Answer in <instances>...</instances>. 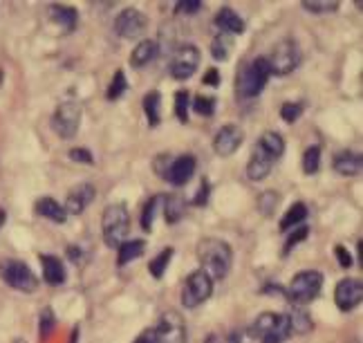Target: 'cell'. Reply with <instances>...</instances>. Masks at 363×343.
I'll use <instances>...</instances> for the list:
<instances>
[{"mask_svg":"<svg viewBox=\"0 0 363 343\" xmlns=\"http://www.w3.org/2000/svg\"><path fill=\"white\" fill-rule=\"evenodd\" d=\"M307 236H310V229H307L305 225H301V227H296V231L294 233H291V236L287 238V242H285V249H283V254L287 256L291 249H294V247L296 244H301Z\"/></svg>","mask_w":363,"mask_h":343,"instance_id":"b9f144b4","label":"cell"},{"mask_svg":"<svg viewBox=\"0 0 363 343\" xmlns=\"http://www.w3.org/2000/svg\"><path fill=\"white\" fill-rule=\"evenodd\" d=\"M202 9V0H179L175 5V13H198Z\"/></svg>","mask_w":363,"mask_h":343,"instance_id":"ee69618b","label":"cell"},{"mask_svg":"<svg viewBox=\"0 0 363 343\" xmlns=\"http://www.w3.org/2000/svg\"><path fill=\"white\" fill-rule=\"evenodd\" d=\"M144 113L150 126H157L162 121V94L157 90H150L144 97Z\"/></svg>","mask_w":363,"mask_h":343,"instance_id":"484cf974","label":"cell"},{"mask_svg":"<svg viewBox=\"0 0 363 343\" xmlns=\"http://www.w3.org/2000/svg\"><path fill=\"white\" fill-rule=\"evenodd\" d=\"M173 254H175V249L173 247H166V249H162L155 258L150 260V265H148V271H150V276L155 279V281H160L164 274H166V267L171 265V260H173Z\"/></svg>","mask_w":363,"mask_h":343,"instance_id":"f1b7e54d","label":"cell"},{"mask_svg":"<svg viewBox=\"0 0 363 343\" xmlns=\"http://www.w3.org/2000/svg\"><path fill=\"white\" fill-rule=\"evenodd\" d=\"M278 202H281V196H278L276 191H264L258 198V211L262 215H272L278 207Z\"/></svg>","mask_w":363,"mask_h":343,"instance_id":"d590c367","label":"cell"},{"mask_svg":"<svg viewBox=\"0 0 363 343\" xmlns=\"http://www.w3.org/2000/svg\"><path fill=\"white\" fill-rule=\"evenodd\" d=\"M200 67V50L195 45H182L171 59V77L177 81H186L191 79Z\"/></svg>","mask_w":363,"mask_h":343,"instance_id":"30bf717a","label":"cell"},{"mask_svg":"<svg viewBox=\"0 0 363 343\" xmlns=\"http://www.w3.org/2000/svg\"><path fill=\"white\" fill-rule=\"evenodd\" d=\"M198 260L200 269L211 281H225L233 265L231 244L220 238H202L198 242Z\"/></svg>","mask_w":363,"mask_h":343,"instance_id":"6da1fadb","label":"cell"},{"mask_svg":"<svg viewBox=\"0 0 363 343\" xmlns=\"http://www.w3.org/2000/svg\"><path fill=\"white\" fill-rule=\"evenodd\" d=\"M0 279L23 294H32L38 287L36 274L30 269V265L23 263V260H3V263H0Z\"/></svg>","mask_w":363,"mask_h":343,"instance_id":"52a82bcc","label":"cell"},{"mask_svg":"<svg viewBox=\"0 0 363 343\" xmlns=\"http://www.w3.org/2000/svg\"><path fill=\"white\" fill-rule=\"evenodd\" d=\"M77 337H79V330L74 327V332H72V339H69V343H77Z\"/></svg>","mask_w":363,"mask_h":343,"instance_id":"816d5d0a","label":"cell"},{"mask_svg":"<svg viewBox=\"0 0 363 343\" xmlns=\"http://www.w3.org/2000/svg\"><path fill=\"white\" fill-rule=\"evenodd\" d=\"M148 30V18H146V13L144 11H139V9H123L117 21H115V32L125 38V40H135V38H142L144 32Z\"/></svg>","mask_w":363,"mask_h":343,"instance_id":"8fae6325","label":"cell"},{"mask_svg":"<svg viewBox=\"0 0 363 343\" xmlns=\"http://www.w3.org/2000/svg\"><path fill=\"white\" fill-rule=\"evenodd\" d=\"M125 90H128V81H125V74L121 70H117L113 77V84H110V88H108V99L110 101L121 99Z\"/></svg>","mask_w":363,"mask_h":343,"instance_id":"74e56055","label":"cell"},{"mask_svg":"<svg viewBox=\"0 0 363 343\" xmlns=\"http://www.w3.org/2000/svg\"><path fill=\"white\" fill-rule=\"evenodd\" d=\"M40 265H43V279L50 285H63L65 283V267L61 263L59 256H52V254H43L40 256Z\"/></svg>","mask_w":363,"mask_h":343,"instance_id":"44dd1931","label":"cell"},{"mask_svg":"<svg viewBox=\"0 0 363 343\" xmlns=\"http://www.w3.org/2000/svg\"><path fill=\"white\" fill-rule=\"evenodd\" d=\"M162 200H164V196H155V198H150L146 202L144 213H142V229L144 231H152V223H155V215H157V209H160Z\"/></svg>","mask_w":363,"mask_h":343,"instance_id":"836d02e7","label":"cell"},{"mask_svg":"<svg viewBox=\"0 0 363 343\" xmlns=\"http://www.w3.org/2000/svg\"><path fill=\"white\" fill-rule=\"evenodd\" d=\"M81 119H83V108L77 101H63L57 106L52 117V128L57 133L61 140H72V137L79 133L81 126Z\"/></svg>","mask_w":363,"mask_h":343,"instance_id":"ba28073f","label":"cell"},{"mask_svg":"<svg viewBox=\"0 0 363 343\" xmlns=\"http://www.w3.org/2000/svg\"><path fill=\"white\" fill-rule=\"evenodd\" d=\"M195 173V157L193 155H179L171 162L169 173H166V180L175 186H184Z\"/></svg>","mask_w":363,"mask_h":343,"instance_id":"2e32d148","label":"cell"},{"mask_svg":"<svg viewBox=\"0 0 363 343\" xmlns=\"http://www.w3.org/2000/svg\"><path fill=\"white\" fill-rule=\"evenodd\" d=\"M67 256H69V260H72L74 265H83V263H86V252H83L81 247H77V244H69L67 247Z\"/></svg>","mask_w":363,"mask_h":343,"instance_id":"7dc6e473","label":"cell"},{"mask_svg":"<svg viewBox=\"0 0 363 343\" xmlns=\"http://www.w3.org/2000/svg\"><path fill=\"white\" fill-rule=\"evenodd\" d=\"M303 9L312 13H330L339 9V0H303Z\"/></svg>","mask_w":363,"mask_h":343,"instance_id":"e575fe53","label":"cell"},{"mask_svg":"<svg viewBox=\"0 0 363 343\" xmlns=\"http://www.w3.org/2000/svg\"><path fill=\"white\" fill-rule=\"evenodd\" d=\"M272 72L264 57H256L254 61H249L245 65H240L238 70V79H235V92L245 99H254L264 90L267 86Z\"/></svg>","mask_w":363,"mask_h":343,"instance_id":"3957f363","label":"cell"},{"mask_svg":"<svg viewBox=\"0 0 363 343\" xmlns=\"http://www.w3.org/2000/svg\"><path fill=\"white\" fill-rule=\"evenodd\" d=\"M5 218H7V215H5V211H3V209H0V227H3V225H5Z\"/></svg>","mask_w":363,"mask_h":343,"instance_id":"f907efd6","label":"cell"},{"mask_svg":"<svg viewBox=\"0 0 363 343\" xmlns=\"http://www.w3.org/2000/svg\"><path fill=\"white\" fill-rule=\"evenodd\" d=\"M213 294V281L206 276L202 269L193 271L184 283V290H182V305L193 310L202 303H206Z\"/></svg>","mask_w":363,"mask_h":343,"instance_id":"9c48e42d","label":"cell"},{"mask_svg":"<svg viewBox=\"0 0 363 343\" xmlns=\"http://www.w3.org/2000/svg\"><path fill=\"white\" fill-rule=\"evenodd\" d=\"M202 84L204 86H220V72L216 70V67H211V70H206V74H204V79H202Z\"/></svg>","mask_w":363,"mask_h":343,"instance_id":"c3c4849f","label":"cell"},{"mask_svg":"<svg viewBox=\"0 0 363 343\" xmlns=\"http://www.w3.org/2000/svg\"><path fill=\"white\" fill-rule=\"evenodd\" d=\"M320 169V146H307L303 153V173L314 175Z\"/></svg>","mask_w":363,"mask_h":343,"instance_id":"1f68e13d","label":"cell"},{"mask_svg":"<svg viewBox=\"0 0 363 343\" xmlns=\"http://www.w3.org/2000/svg\"><path fill=\"white\" fill-rule=\"evenodd\" d=\"M157 52H160V43L157 40H152V38H144V40H139V43L135 45L133 54H130V65L133 67H146L148 63H152L157 59Z\"/></svg>","mask_w":363,"mask_h":343,"instance_id":"ac0fdd59","label":"cell"},{"mask_svg":"<svg viewBox=\"0 0 363 343\" xmlns=\"http://www.w3.org/2000/svg\"><path fill=\"white\" fill-rule=\"evenodd\" d=\"M216 27L222 32V34H242L247 30V23L242 16H238L231 7H222L218 13H216Z\"/></svg>","mask_w":363,"mask_h":343,"instance_id":"e0dca14e","label":"cell"},{"mask_svg":"<svg viewBox=\"0 0 363 343\" xmlns=\"http://www.w3.org/2000/svg\"><path fill=\"white\" fill-rule=\"evenodd\" d=\"M54 323H57V321H54V312L50 308H45L43 312H40V317H38V337H40V341H45L52 334Z\"/></svg>","mask_w":363,"mask_h":343,"instance_id":"ab89813d","label":"cell"},{"mask_svg":"<svg viewBox=\"0 0 363 343\" xmlns=\"http://www.w3.org/2000/svg\"><path fill=\"white\" fill-rule=\"evenodd\" d=\"M146 252V242L144 240H123L119 247H117V265L119 267H125L128 263H133V260L142 258Z\"/></svg>","mask_w":363,"mask_h":343,"instance_id":"7402d4cb","label":"cell"},{"mask_svg":"<svg viewBox=\"0 0 363 343\" xmlns=\"http://www.w3.org/2000/svg\"><path fill=\"white\" fill-rule=\"evenodd\" d=\"M291 334V323H289V317L287 314H278L276 323L272 325V330L267 332V337H264L260 343H285Z\"/></svg>","mask_w":363,"mask_h":343,"instance_id":"d4e9b609","label":"cell"},{"mask_svg":"<svg viewBox=\"0 0 363 343\" xmlns=\"http://www.w3.org/2000/svg\"><path fill=\"white\" fill-rule=\"evenodd\" d=\"M334 254H337V258H339V265H341L343 269L352 267V263H354V260H352L350 252H347L343 244H337V247H334Z\"/></svg>","mask_w":363,"mask_h":343,"instance_id":"f6af8a7d","label":"cell"},{"mask_svg":"<svg viewBox=\"0 0 363 343\" xmlns=\"http://www.w3.org/2000/svg\"><path fill=\"white\" fill-rule=\"evenodd\" d=\"M301 115H303V106L296 103V101H285V103L281 106V117H283V121H287V123H294Z\"/></svg>","mask_w":363,"mask_h":343,"instance_id":"60d3db41","label":"cell"},{"mask_svg":"<svg viewBox=\"0 0 363 343\" xmlns=\"http://www.w3.org/2000/svg\"><path fill=\"white\" fill-rule=\"evenodd\" d=\"M34 211L40 215V218H45V220H52V223H57V225H63L67 220V213L63 209V204L59 200H54L50 196L45 198H38L36 204H34Z\"/></svg>","mask_w":363,"mask_h":343,"instance_id":"d6986e66","label":"cell"},{"mask_svg":"<svg viewBox=\"0 0 363 343\" xmlns=\"http://www.w3.org/2000/svg\"><path fill=\"white\" fill-rule=\"evenodd\" d=\"M256 146H260L262 150H267V153H269L274 159H281L283 153H285V140H283V137L278 135L276 130H264V133L258 137Z\"/></svg>","mask_w":363,"mask_h":343,"instance_id":"603a6c76","label":"cell"},{"mask_svg":"<svg viewBox=\"0 0 363 343\" xmlns=\"http://www.w3.org/2000/svg\"><path fill=\"white\" fill-rule=\"evenodd\" d=\"M233 52V38L229 34H218L213 40H211V57L216 61H229Z\"/></svg>","mask_w":363,"mask_h":343,"instance_id":"f546056e","label":"cell"},{"mask_svg":"<svg viewBox=\"0 0 363 343\" xmlns=\"http://www.w3.org/2000/svg\"><path fill=\"white\" fill-rule=\"evenodd\" d=\"M208 196H211V184H208V180L204 177V180L200 182V189H198V193H195V198L191 200L195 207H204V204L208 202Z\"/></svg>","mask_w":363,"mask_h":343,"instance_id":"7bdbcfd3","label":"cell"},{"mask_svg":"<svg viewBox=\"0 0 363 343\" xmlns=\"http://www.w3.org/2000/svg\"><path fill=\"white\" fill-rule=\"evenodd\" d=\"M94 186L90 182H83V184H77L72 191L67 193V200H65V213L67 215H81L83 211L88 209V204L94 200Z\"/></svg>","mask_w":363,"mask_h":343,"instance_id":"5bb4252c","label":"cell"},{"mask_svg":"<svg viewBox=\"0 0 363 343\" xmlns=\"http://www.w3.org/2000/svg\"><path fill=\"white\" fill-rule=\"evenodd\" d=\"M227 343H242V334L240 332H231L229 339H227Z\"/></svg>","mask_w":363,"mask_h":343,"instance_id":"681fc988","label":"cell"},{"mask_svg":"<svg viewBox=\"0 0 363 343\" xmlns=\"http://www.w3.org/2000/svg\"><path fill=\"white\" fill-rule=\"evenodd\" d=\"M189 101H191V92L189 90H177L175 94V115L182 123L189 121Z\"/></svg>","mask_w":363,"mask_h":343,"instance_id":"f35d334b","label":"cell"},{"mask_svg":"<svg viewBox=\"0 0 363 343\" xmlns=\"http://www.w3.org/2000/svg\"><path fill=\"white\" fill-rule=\"evenodd\" d=\"M128 229H130V213L125 209V204H110V207H106L101 218V231H104V242L110 249H117L125 240Z\"/></svg>","mask_w":363,"mask_h":343,"instance_id":"277c9868","label":"cell"},{"mask_svg":"<svg viewBox=\"0 0 363 343\" xmlns=\"http://www.w3.org/2000/svg\"><path fill=\"white\" fill-rule=\"evenodd\" d=\"M332 167L343 177H354L363 167V159L359 153H354V150H343V153H339L337 157H334Z\"/></svg>","mask_w":363,"mask_h":343,"instance_id":"ffe728a7","label":"cell"},{"mask_svg":"<svg viewBox=\"0 0 363 343\" xmlns=\"http://www.w3.org/2000/svg\"><path fill=\"white\" fill-rule=\"evenodd\" d=\"M363 298V285L359 279H343L334 290V303L341 312H352Z\"/></svg>","mask_w":363,"mask_h":343,"instance_id":"4fadbf2b","label":"cell"},{"mask_svg":"<svg viewBox=\"0 0 363 343\" xmlns=\"http://www.w3.org/2000/svg\"><path fill=\"white\" fill-rule=\"evenodd\" d=\"M242 142H245V130L240 126H235V123H227L213 137V150L220 157H231L242 146Z\"/></svg>","mask_w":363,"mask_h":343,"instance_id":"7c38bea8","label":"cell"},{"mask_svg":"<svg viewBox=\"0 0 363 343\" xmlns=\"http://www.w3.org/2000/svg\"><path fill=\"white\" fill-rule=\"evenodd\" d=\"M193 113H198L200 117H213L216 113V99L206 97V94H198L193 99Z\"/></svg>","mask_w":363,"mask_h":343,"instance_id":"8d00e7d4","label":"cell"},{"mask_svg":"<svg viewBox=\"0 0 363 343\" xmlns=\"http://www.w3.org/2000/svg\"><path fill=\"white\" fill-rule=\"evenodd\" d=\"M133 343H186V325L177 312H166L164 317L144 330Z\"/></svg>","mask_w":363,"mask_h":343,"instance_id":"7a4b0ae2","label":"cell"},{"mask_svg":"<svg viewBox=\"0 0 363 343\" xmlns=\"http://www.w3.org/2000/svg\"><path fill=\"white\" fill-rule=\"evenodd\" d=\"M305 220H307V207H305V204L303 202L291 204L289 211L283 215V220H281V231H289L294 227H301Z\"/></svg>","mask_w":363,"mask_h":343,"instance_id":"83f0119b","label":"cell"},{"mask_svg":"<svg viewBox=\"0 0 363 343\" xmlns=\"http://www.w3.org/2000/svg\"><path fill=\"white\" fill-rule=\"evenodd\" d=\"M276 319H278V314H272V312L260 314V317L249 325L247 334H249L251 339H256V341H262L264 337H267V332L272 330V325L276 323Z\"/></svg>","mask_w":363,"mask_h":343,"instance_id":"4316f807","label":"cell"},{"mask_svg":"<svg viewBox=\"0 0 363 343\" xmlns=\"http://www.w3.org/2000/svg\"><path fill=\"white\" fill-rule=\"evenodd\" d=\"M274 162L276 159L267 153V150H262L260 146H256L254 153H251V157H249V162H247V177H249V180H254V182L264 180V177L272 173Z\"/></svg>","mask_w":363,"mask_h":343,"instance_id":"9a60e30c","label":"cell"},{"mask_svg":"<svg viewBox=\"0 0 363 343\" xmlns=\"http://www.w3.org/2000/svg\"><path fill=\"white\" fill-rule=\"evenodd\" d=\"M50 18L61 25L65 32H72L77 27V21H79V13L74 7H65V5H52L50 7Z\"/></svg>","mask_w":363,"mask_h":343,"instance_id":"cb8c5ba5","label":"cell"},{"mask_svg":"<svg viewBox=\"0 0 363 343\" xmlns=\"http://www.w3.org/2000/svg\"><path fill=\"white\" fill-rule=\"evenodd\" d=\"M164 200H166V202H164L166 223H169V225L179 223V220H182V215L186 213V202L182 200V198H177V196H173V198H164Z\"/></svg>","mask_w":363,"mask_h":343,"instance_id":"4dcf8cb0","label":"cell"},{"mask_svg":"<svg viewBox=\"0 0 363 343\" xmlns=\"http://www.w3.org/2000/svg\"><path fill=\"white\" fill-rule=\"evenodd\" d=\"M69 159H74V162H83V164H92V153L88 148H72L69 150Z\"/></svg>","mask_w":363,"mask_h":343,"instance_id":"bcb514c9","label":"cell"},{"mask_svg":"<svg viewBox=\"0 0 363 343\" xmlns=\"http://www.w3.org/2000/svg\"><path fill=\"white\" fill-rule=\"evenodd\" d=\"M267 59V65H269V72L272 74H278V77H285L289 72H294L298 63H301V47L296 45V40L291 38H283L278 40V43L272 47L269 57Z\"/></svg>","mask_w":363,"mask_h":343,"instance_id":"8992f818","label":"cell"},{"mask_svg":"<svg viewBox=\"0 0 363 343\" xmlns=\"http://www.w3.org/2000/svg\"><path fill=\"white\" fill-rule=\"evenodd\" d=\"M289 317V323H291V332H298V334H305V332H310L314 323L310 319V314L303 312V310H296V312H291L287 314Z\"/></svg>","mask_w":363,"mask_h":343,"instance_id":"d6a6232c","label":"cell"},{"mask_svg":"<svg viewBox=\"0 0 363 343\" xmlns=\"http://www.w3.org/2000/svg\"><path fill=\"white\" fill-rule=\"evenodd\" d=\"M320 290H323V274L316 269H305L291 279L285 296L296 305H307L314 298H318Z\"/></svg>","mask_w":363,"mask_h":343,"instance_id":"5b68a950","label":"cell"}]
</instances>
